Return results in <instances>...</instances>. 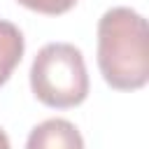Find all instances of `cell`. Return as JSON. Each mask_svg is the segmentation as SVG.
Masks as SVG:
<instances>
[{
    "instance_id": "obj_1",
    "label": "cell",
    "mask_w": 149,
    "mask_h": 149,
    "mask_svg": "<svg viewBox=\"0 0 149 149\" xmlns=\"http://www.w3.org/2000/svg\"><path fill=\"white\" fill-rule=\"evenodd\" d=\"M98 68L107 86L137 91L149 81L147 19L130 7H112L98 21Z\"/></svg>"
},
{
    "instance_id": "obj_2",
    "label": "cell",
    "mask_w": 149,
    "mask_h": 149,
    "mask_svg": "<svg viewBox=\"0 0 149 149\" xmlns=\"http://www.w3.org/2000/svg\"><path fill=\"white\" fill-rule=\"evenodd\" d=\"M33 95L54 109H70L88 95V72L81 51L70 42L44 44L30 65Z\"/></svg>"
},
{
    "instance_id": "obj_3",
    "label": "cell",
    "mask_w": 149,
    "mask_h": 149,
    "mask_svg": "<svg viewBox=\"0 0 149 149\" xmlns=\"http://www.w3.org/2000/svg\"><path fill=\"white\" fill-rule=\"evenodd\" d=\"M26 149H84V137L72 121L56 116L37 123L30 130Z\"/></svg>"
},
{
    "instance_id": "obj_4",
    "label": "cell",
    "mask_w": 149,
    "mask_h": 149,
    "mask_svg": "<svg viewBox=\"0 0 149 149\" xmlns=\"http://www.w3.org/2000/svg\"><path fill=\"white\" fill-rule=\"evenodd\" d=\"M23 49H26V42L21 30L12 21L0 19V86L12 77L14 68L21 63Z\"/></svg>"
},
{
    "instance_id": "obj_5",
    "label": "cell",
    "mask_w": 149,
    "mask_h": 149,
    "mask_svg": "<svg viewBox=\"0 0 149 149\" xmlns=\"http://www.w3.org/2000/svg\"><path fill=\"white\" fill-rule=\"evenodd\" d=\"M21 7L30 9V12H37V14H47V16H58V14H65L70 12L77 0H16Z\"/></svg>"
},
{
    "instance_id": "obj_6",
    "label": "cell",
    "mask_w": 149,
    "mask_h": 149,
    "mask_svg": "<svg viewBox=\"0 0 149 149\" xmlns=\"http://www.w3.org/2000/svg\"><path fill=\"white\" fill-rule=\"evenodd\" d=\"M0 149H12L9 147V137H7V133L0 128Z\"/></svg>"
}]
</instances>
